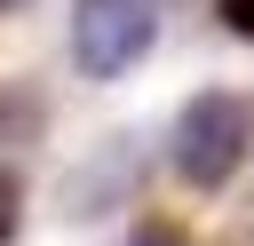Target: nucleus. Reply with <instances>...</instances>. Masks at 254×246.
I'll list each match as a JSON object with an SVG mask.
<instances>
[{
	"instance_id": "obj_4",
	"label": "nucleus",
	"mask_w": 254,
	"mask_h": 246,
	"mask_svg": "<svg viewBox=\"0 0 254 246\" xmlns=\"http://www.w3.org/2000/svg\"><path fill=\"white\" fill-rule=\"evenodd\" d=\"M8 238H16V175L0 167V246H8Z\"/></svg>"
},
{
	"instance_id": "obj_1",
	"label": "nucleus",
	"mask_w": 254,
	"mask_h": 246,
	"mask_svg": "<svg viewBox=\"0 0 254 246\" xmlns=\"http://www.w3.org/2000/svg\"><path fill=\"white\" fill-rule=\"evenodd\" d=\"M167 143H175V175L190 190H222L246 167V151H254V103L238 87H198L175 111V135Z\"/></svg>"
},
{
	"instance_id": "obj_5",
	"label": "nucleus",
	"mask_w": 254,
	"mask_h": 246,
	"mask_svg": "<svg viewBox=\"0 0 254 246\" xmlns=\"http://www.w3.org/2000/svg\"><path fill=\"white\" fill-rule=\"evenodd\" d=\"M127 246H175V238H167V230H143V238H127Z\"/></svg>"
},
{
	"instance_id": "obj_6",
	"label": "nucleus",
	"mask_w": 254,
	"mask_h": 246,
	"mask_svg": "<svg viewBox=\"0 0 254 246\" xmlns=\"http://www.w3.org/2000/svg\"><path fill=\"white\" fill-rule=\"evenodd\" d=\"M0 8H24V0H0Z\"/></svg>"
},
{
	"instance_id": "obj_2",
	"label": "nucleus",
	"mask_w": 254,
	"mask_h": 246,
	"mask_svg": "<svg viewBox=\"0 0 254 246\" xmlns=\"http://www.w3.org/2000/svg\"><path fill=\"white\" fill-rule=\"evenodd\" d=\"M151 48V8L143 0H79L71 8V63L87 79H119Z\"/></svg>"
},
{
	"instance_id": "obj_3",
	"label": "nucleus",
	"mask_w": 254,
	"mask_h": 246,
	"mask_svg": "<svg viewBox=\"0 0 254 246\" xmlns=\"http://www.w3.org/2000/svg\"><path fill=\"white\" fill-rule=\"evenodd\" d=\"M214 16H222L238 40H254V0H214Z\"/></svg>"
}]
</instances>
